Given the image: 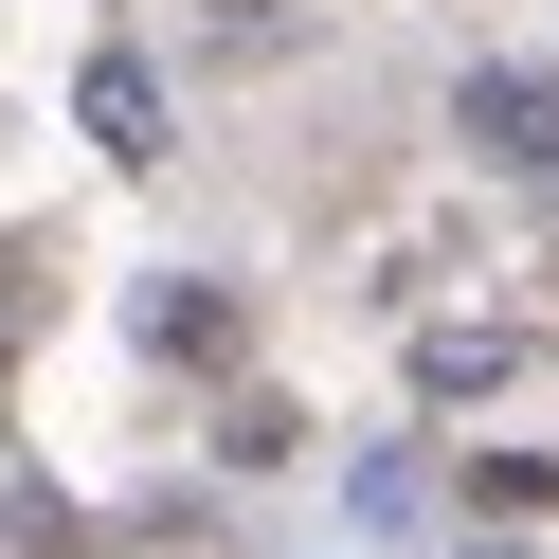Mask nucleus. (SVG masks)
I'll return each mask as SVG.
<instances>
[{
	"label": "nucleus",
	"mask_w": 559,
	"mask_h": 559,
	"mask_svg": "<svg viewBox=\"0 0 559 559\" xmlns=\"http://www.w3.org/2000/svg\"><path fill=\"white\" fill-rule=\"evenodd\" d=\"M469 559H523V542H469Z\"/></svg>",
	"instance_id": "6"
},
{
	"label": "nucleus",
	"mask_w": 559,
	"mask_h": 559,
	"mask_svg": "<svg viewBox=\"0 0 559 559\" xmlns=\"http://www.w3.org/2000/svg\"><path fill=\"white\" fill-rule=\"evenodd\" d=\"M73 127L109 163H163V73H145V55H91V73H73Z\"/></svg>",
	"instance_id": "2"
},
{
	"label": "nucleus",
	"mask_w": 559,
	"mask_h": 559,
	"mask_svg": "<svg viewBox=\"0 0 559 559\" xmlns=\"http://www.w3.org/2000/svg\"><path fill=\"white\" fill-rule=\"evenodd\" d=\"M199 19H235V37H271V19H289V0H199Z\"/></svg>",
	"instance_id": "5"
},
{
	"label": "nucleus",
	"mask_w": 559,
	"mask_h": 559,
	"mask_svg": "<svg viewBox=\"0 0 559 559\" xmlns=\"http://www.w3.org/2000/svg\"><path fill=\"white\" fill-rule=\"evenodd\" d=\"M487 379H506V343H487V325H433V343H415V397H487Z\"/></svg>",
	"instance_id": "4"
},
{
	"label": "nucleus",
	"mask_w": 559,
	"mask_h": 559,
	"mask_svg": "<svg viewBox=\"0 0 559 559\" xmlns=\"http://www.w3.org/2000/svg\"><path fill=\"white\" fill-rule=\"evenodd\" d=\"M451 145L506 163V181H559V55H487V73L451 91Z\"/></svg>",
	"instance_id": "1"
},
{
	"label": "nucleus",
	"mask_w": 559,
	"mask_h": 559,
	"mask_svg": "<svg viewBox=\"0 0 559 559\" xmlns=\"http://www.w3.org/2000/svg\"><path fill=\"white\" fill-rule=\"evenodd\" d=\"M145 343L163 361H235V307L217 289H145Z\"/></svg>",
	"instance_id": "3"
}]
</instances>
